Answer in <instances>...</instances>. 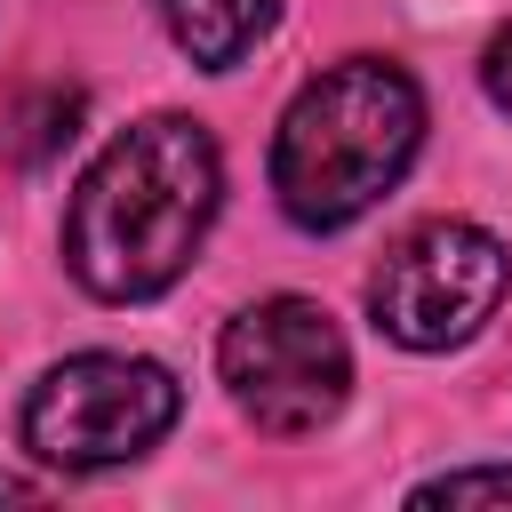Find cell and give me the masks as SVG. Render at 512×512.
Here are the masks:
<instances>
[{
	"label": "cell",
	"instance_id": "cell-1",
	"mask_svg": "<svg viewBox=\"0 0 512 512\" xmlns=\"http://www.w3.org/2000/svg\"><path fill=\"white\" fill-rule=\"evenodd\" d=\"M216 144L208 128L160 112V120H136L120 128L96 168L80 176L72 192V216H64V256H72V280L104 304H136V296H160L208 240V216H216Z\"/></svg>",
	"mask_w": 512,
	"mask_h": 512
},
{
	"label": "cell",
	"instance_id": "cell-2",
	"mask_svg": "<svg viewBox=\"0 0 512 512\" xmlns=\"http://www.w3.org/2000/svg\"><path fill=\"white\" fill-rule=\"evenodd\" d=\"M416 136H424V96L400 64L384 56L328 64L280 112L272 192L304 232H336L400 184V168L416 160Z\"/></svg>",
	"mask_w": 512,
	"mask_h": 512
},
{
	"label": "cell",
	"instance_id": "cell-3",
	"mask_svg": "<svg viewBox=\"0 0 512 512\" xmlns=\"http://www.w3.org/2000/svg\"><path fill=\"white\" fill-rule=\"evenodd\" d=\"M176 424V376L136 352H80L48 368L24 400V448L64 472H104L144 456Z\"/></svg>",
	"mask_w": 512,
	"mask_h": 512
},
{
	"label": "cell",
	"instance_id": "cell-4",
	"mask_svg": "<svg viewBox=\"0 0 512 512\" xmlns=\"http://www.w3.org/2000/svg\"><path fill=\"white\" fill-rule=\"evenodd\" d=\"M504 280H512L504 240L480 232V224L440 216V224H416L408 240L384 248V264L368 280V312H376V328L392 344L448 352L504 304Z\"/></svg>",
	"mask_w": 512,
	"mask_h": 512
},
{
	"label": "cell",
	"instance_id": "cell-5",
	"mask_svg": "<svg viewBox=\"0 0 512 512\" xmlns=\"http://www.w3.org/2000/svg\"><path fill=\"white\" fill-rule=\"evenodd\" d=\"M216 360H224L232 400L264 432H320L344 408V384H352V352H344L336 320L320 304H304V296L248 304L224 328V352Z\"/></svg>",
	"mask_w": 512,
	"mask_h": 512
},
{
	"label": "cell",
	"instance_id": "cell-6",
	"mask_svg": "<svg viewBox=\"0 0 512 512\" xmlns=\"http://www.w3.org/2000/svg\"><path fill=\"white\" fill-rule=\"evenodd\" d=\"M160 16H168V32H176V48L192 56V64H240L264 32H272V16H280V0H160Z\"/></svg>",
	"mask_w": 512,
	"mask_h": 512
},
{
	"label": "cell",
	"instance_id": "cell-7",
	"mask_svg": "<svg viewBox=\"0 0 512 512\" xmlns=\"http://www.w3.org/2000/svg\"><path fill=\"white\" fill-rule=\"evenodd\" d=\"M416 504H512V472H448L416 488Z\"/></svg>",
	"mask_w": 512,
	"mask_h": 512
},
{
	"label": "cell",
	"instance_id": "cell-8",
	"mask_svg": "<svg viewBox=\"0 0 512 512\" xmlns=\"http://www.w3.org/2000/svg\"><path fill=\"white\" fill-rule=\"evenodd\" d=\"M480 80H488V96H496V104L512 112V24H504V32L488 40V56H480Z\"/></svg>",
	"mask_w": 512,
	"mask_h": 512
}]
</instances>
